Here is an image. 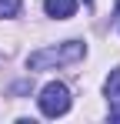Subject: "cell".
Here are the masks:
<instances>
[{"instance_id":"cell-1","label":"cell","mask_w":120,"mask_h":124,"mask_svg":"<svg viewBox=\"0 0 120 124\" xmlns=\"http://www.w3.org/2000/svg\"><path fill=\"white\" fill-rule=\"evenodd\" d=\"M80 57H83V44L80 40H67V44H57V47L33 50L27 57V67L30 70H47V67H60V64H73Z\"/></svg>"},{"instance_id":"cell-2","label":"cell","mask_w":120,"mask_h":124,"mask_svg":"<svg viewBox=\"0 0 120 124\" xmlns=\"http://www.w3.org/2000/svg\"><path fill=\"white\" fill-rule=\"evenodd\" d=\"M37 104H40V111H43V117H63L70 111V91H67V84H60V81L43 84Z\"/></svg>"},{"instance_id":"cell-3","label":"cell","mask_w":120,"mask_h":124,"mask_svg":"<svg viewBox=\"0 0 120 124\" xmlns=\"http://www.w3.org/2000/svg\"><path fill=\"white\" fill-rule=\"evenodd\" d=\"M107 101H110V117L120 121V67L110 70V77H107Z\"/></svg>"},{"instance_id":"cell-4","label":"cell","mask_w":120,"mask_h":124,"mask_svg":"<svg viewBox=\"0 0 120 124\" xmlns=\"http://www.w3.org/2000/svg\"><path fill=\"white\" fill-rule=\"evenodd\" d=\"M43 10H47V17H53V20H67V17H73L77 0H43Z\"/></svg>"},{"instance_id":"cell-5","label":"cell","mask_w":120,"mask_h":124,"mask_svg":"<svg viewBox=\"0 0 120 124\" xmlns=\"http://www.w3.org/2000/svg\"><path fill=\"white\" fill-rule=\"evenodd\" d=\"M20 14V0H0V17H17Z\"/></svg>"},{"instance_id":"cell-6","label":"cell","mask_w":120,"mask_h":124,"mask_svg":"<svg viewBox=\"0 0 120 124\" xmlns=\"http://www.w3.org/2000/svg\"><path fill=\"white\" fill-rule=\"evenodd\" d=\"M83 3H93V0H83Z\"/></svg>"}]
</instances>
